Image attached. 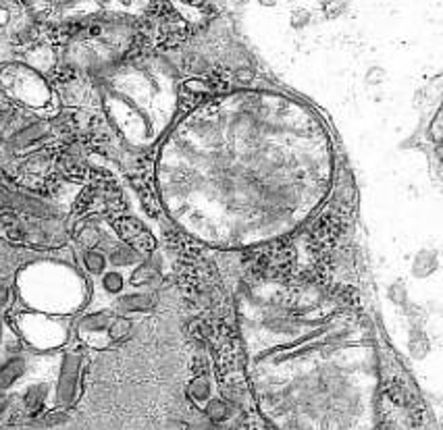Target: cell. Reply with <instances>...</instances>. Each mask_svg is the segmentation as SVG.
<instances>
[{
	"mask_svg": "<svg viewBox=\"0 0 443 430\" xmlns=\"http://www.w3.org/2000/svg\"><path fill=\"white\" fill-rule=\"evenodd\" d=\"M109 339L111 341H123V339H127V335L132 333V321L129 318H125V316H114L109 324Z\"/></svg>",
	"mask_w": 443,
	"mask_h": 430,
	"instance_id": "obj_7",
	"label": "cell"
},
{
	"mask_svg": "<svg viewBox=\"0 0 443 430\" xmlns=\"http://www.w3.org/2000/svg\"><path fill=\"white\" fill-rule=\"evenodd\" d=\"M26 368H28V364H26L23 358H19V355L9 358V360L0 366V391L11 389L19 378L26 375Z\"/></svg>",
	"mask_w": 443,
	"mask_h": 430,
	"instance_id": "obj_2",
	"label": "cell"
},
{
	"mask_svg": "<svg viewBox=\"0 0 443 430\" xmlns=\"http://www.w3.org/2000/svg\"><path fill=\"white\" fill-rule=\"evenodd\" d=\"M208 389H210V385H208V380L204 377L194 378V382L190 385V393H192L194 399H206L208 397Z\"/></svg>",
	"mask_w": 443,
	"mask_h": 430,
	"instance_id": "obj_12",
	"label": "cell"
},
{
	"mask_svg": "<svg viewBox=\"0 0 443 430\" xmlns=\"http://www.w3.org/2000/svg\"><path fill=\"white\" fill-rule=\"evenodd\" d=\"M138 260V252L129 245H119L111 252V262L117 267H125V264H134Z\"/></svg>",
	"mask_w": 443,
	"mask_h": 430,
	"instance_id": "obj_9",
	"label": "cell"
},
{
	"mask_svg": "<svg viewBox=\"0 0 443 430\" xmlns=\"http://www.w3.org/2000/svg\"><path fill=\"white\" fill-rule=\"evenodd\" d=\"M6 407H9V397L0 393V416H2L4 412H6Z\"/></svg>",
	"mask_w": 443,
	"mask_h": 430,
	"instance_id": "obj_15",
	"label": "cell"
},
{
	"mask_svg": "<svg viewBox=\"0 0 443 430\" xmlns=\"http://www.w3.org/2000/svg\"><path fill=\"white\" fill-rule=\"evenodd\" d=\"M46 395H48V387L46 385H36V387H29L28 393L23 395V404L29 412H40L44 407L46 402Z\"/></svg>",
	"mask_w": 443,
	"mask_h": 430,
	"instance_id": "obj_6",
	"label": "cell"
},
{
	"mask_svg": "<svg viewBox=\"0 0 443 430\" xmlns=\"http://www.w3.org/2000/svg\"><path fill=\"white\" fill-rule=\"evenodd\" d=\"M83 267L90 274H102L107 269V256L96 249H87L83 254Z\"/></svg>",
	"mask_w": 443,
	"mask_h": 430,
	"instance_id": "obj_8",
	"label": "cell"
},
{
	"mask_svg": "<svg viewBox=\"0 0 443 430\" xmlns=\"http://www.w3.org/2000/svg\"><path fill=\"white\" fill-rule=\"evenodd\" d=\"M82 370V355L80 353H67L60 364V375L56 382V404L67 407L73 404L78 395V382Z\"/></svg>",
	"mask_w": 443,
	"mask_h": 430,
	"instance_id": "obj_1",
	"label": "cell"
},
{
	"mask_svg": "<svg viewBox=\"0 0 443 430\" xmlns=\"http://www.w3.org/2000/svg\"><path fill=\"white\" fill-rule=\"evenodd\" d=\"M154 308V297L150 294H132V296H123L117 301V310L119 312H144Z\"/></svg>",
	"mask_w": 443,
	"mask_h": 430,
	"instance_id": "obj_4",
	"label": "cell"
},
{
	"mask_svg": "<svg viewBox=\"0 0 443 430\" xmlns=\"http://www.w3.org/2000/svg\"><path fill=\"white\" fill-rule=\"evenodd\" d=\"M0 117H2V110H0Z\"/></svg>",
	"mask_w": 443,
	"mask_h": 430,
	"instance_id": "obj_18",
	"label": "cell"
},
{
	"mask_svg": "<svg viewBox=\"0 0 443 430\" xmlns=\"http://www.w3.org/2000/svg\"><path fill=\"white\" fill-rule=\"evenodd\" d=\"M112 316L107 312H96V314H87L80 323V330L83 333H105L109 330Z\"/></svg>",
	"mask_w": 443,
	"mask_h": 430,
	"instance_id": "obj_5",
	"label": "cell"
},
{
	"mask_svg": "<svg viewBox=\"0 0 443 430\" xmlns=\"http://www.w3.org/2000/svg\"><path fill=\"white\" fill-rule=\"evenodd\" d=\"M123 287H125V279H123V274H121V272H117V270L102 272V289H105L107 294L117 296V294H121V291H123Z\"/></svg>",
	"mask_w": 443,
	"mask_h": 430,
	"instance_id": "obj_10",
	"label": "cell"
},
{
	"mask_svg": "<svg viewBox=\"0 0 443 430\" xmlns=\"http://www.w3.org/2000/svg\"><path fill=\"white\" fill-rule=\"evenodd\" d=\"M9 297H11V294H9V287L0 281V308H4V306L9 303Z\"/></svg>",
	"mask_w": 443,
	"mask_h": 430,
	"instance_id": "obj_14",
	"label": "cell"
},
{
	"mask_svg": "<svg viewBox=\"0 0 443 430\" xmlns=\"http://www.w3.org/2000/svg\"><path fill=\"white\" fill-rule=\"evenodd\" d=\"M206 414L213 422H223L227 418V405L219 399H213L210 404L206 405Z\"/></svg>",
	"mask_w": 443,
	"mask_h": 430,
	"instance_id": "obj_11",
	"label": "cell"
},
{
	"mask_svg": "<svg viewBox=\"0 0 443 430\" xmlns=\"http://www.w3.org/2000/svg\"><path fill=\"white\" fill-rule=\"evenodd\" d=\"M0 339H2V316H0Z\"/></svg>",
	"mask_w": 443,
	"mask_h": 430,
	"instance_id": "obj_17",
	"label": "cell"
},
{
	"mask_svg": "<svg viewBox=\"0 0 443 430\" xmlns=\"http://www.w3.org/2000/svg\"><path fill=\"white\" fill-rule=\"evenodd\" d=\"M98 240H100V233H98L96 227H85L82 233H80V242L83 245H96Z\"/></svg>",
	"mask_w": 443,
	"mask_h": 430,
	"instance_id": "obj_13",
	"label": "cell"
},
{
	"mask_svg": "<svg viewBox=\"0 0 443 430\" xmlns=\"http://www.w3.org/2000/svg\"><path fill=\"white\" fill-rule=\"evenodd\" d=\"M46 134H48V123H31V125L19 129L11 137V146L13 148H26L33 141H40Z\"/></svg>",
	"mask_w": 443,
	"mask_h": 430,
	"instance_id": "obj_3",
	"label": "cell"
},
{
	"mask_svg": "<svg viewBox=\"0 0 443 430\" xmlns=\"http://www.w3.org/2000/svg\"><path fill=\"white\" fill-rule=\"evenodd\" d=\"M237 80L242 81V83H248V81L252 80V73H250V71H240V73H237Z\"/></svg>",
	"mask_w": 443,
	"mask_h": 430,
	"instance_id": "obj_16",
	"label": "cell"
}]
</instances>
